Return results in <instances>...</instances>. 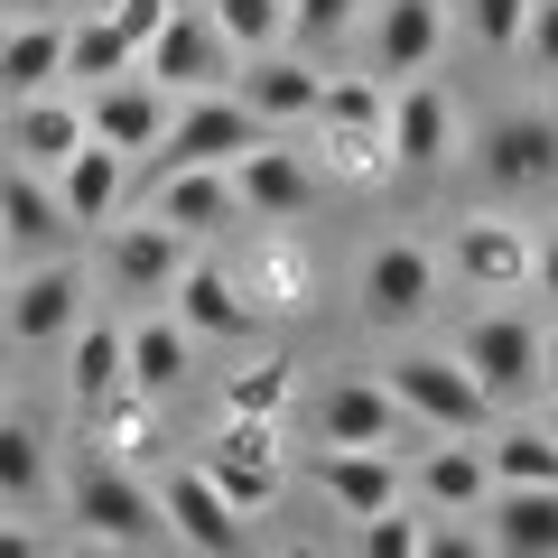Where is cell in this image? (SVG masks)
I'll return each instance as SVG.
<instances>
[{"instance_id": "d6986e66", "label": "cell", "mask_w": 558, "mask_h": 558, "mask_svg": "<svg viewBox=\"0 0 558 558\" xmlns=\"http://www.w3.org/2000/svg\"><path fill=\"white\" fill-rule=\"evenodd\" d=\"M475 168H484V186H502V196L549 186V178H558V121H549V112H502L494 131H484Z\"/></svg>"}, {"instance_id": "4fadbf2b", "label": "cell", "mask_w": 558, "mask_h": 558, "mask_svg": "<svg viewBox=\"0 0 558 558\" xmlns=\"http://www.w3.org/2000/svg\"><path fill=\"white\" fill-rule=\"evenodd\" d=\"M531 260H539V242L521 233L512 215H465L457 242H447V270H457L465 289H484V299H512V289H531Z\"/></svg>"}, {"instance_id": "ac0fdd59", "label": "cell", "mask_w": 558, "mask_h": 558, "mask_svg": "<svg viewBox=\"0 0 558 558\" xmlns=\"http://www.w3.org/2000/svg\"><path fill=\"white\" fill-rule=\"evenodd\" d=\"M233 94L252 102L260 131H307V121H317L326 75H317V65H299V57H279V47H260V57L233 65Z\"/></svg>"}, {"instance_id": "7402d4cb", "label": "cell", "mask_w": 558, "mask_h": 558, "mask_svg": "<svg viewBox=\"0 0 558 558\" xmlns=\"http://www.w3.org/2000/svg\"><path fill=\"white\" fill-rule=\"evenodd\" d=\"M410 494L428 502V512H484V502H494V465H484V447L438 438V447L410 457Z\"/></svg>"}, {"instance_id": "bcb514c9", "label": "cell", "mask_w": 558, "mask_h": 558, "mask_svg": "<svg viewBox=\"0 0 558 558\" xmlns=\"http://www.w3.org/2000/svg\"><path fill=\"white\" fill-rule=\"evenodd\" d=\"M539 428H549V438H558V391H549V418H539Z\"/></svg>"}, {"instance_id": "7bdbcfd3", "label": "cell", "mask_w": 558, "mask_h": 558, "mask_svg": "<svg viewBox=\"0 0 558 558\" xmlns=\"http://www.w3.org/2000/svg\"><path fill=\"white\" fill-rule=\"evenodd\" d=\"M549 391H558V326L539 336V400H549Z\"/></svg>"}, {"instance_id": "603a6c76", "label": "cell", "mask_w": 558, "mask_h": 558, "mask_svg": "<svg viewBox=\"0 0 558 558\" xmlns=\"http://www.w3.org/2000/svg\"><path fill=\"white\" fill-rule=\"evenodd\" d=\"M149 215H168L186 242H196V233H223V223H242L233 168H168V178H149Z\"/></svg>"}, {"instance_id": "484cf974", "label": "cell", "mask_w": 558, "mask_h": 558, "mask_svg": "<svg viewBox=\"0 0 558 558\" xmlns=\"http://www.w3.org/2000/svg\"><path fill=\"white\" fill-rule=\"evenodd\" d=\"M121 344H131V391H149V400H168V391L186 381V363H196V336H186L178 307H168V317L121 326Z\"/></svg>"}, {"instance_id": "ee69618b", "label": "cell", "mask_w": 558, "mask_h": 558, "mask_svg": "<svg viewBox=\"0 0 558 558\" xmlns=\"http://www.w3.org/2000/svg\"><path fill=\"white\" fill-rule=\"evenodd\" d=\"M28 549H38L28 531H0V558H28Z\"/></svg>"}, {"instance_id": "8fae6325", "label": "cell", "mask_w": 558, "mask_h": 558, "mask_svg": "<svg viewBox=\"0 0 558 558\" xmlns=\"http://www.w3.org/2000/svg\"><path fill=\"white\" fill-rule=\"evenodd\" d=\"M159 521H168V539H178V549H196V558H233L242 539V512L233 502H223V484L205 475V465H168L159 475Z\"/></svg>"}, {"instance_id": "4316f807", "label": "cell", "mask_w": 558, "mask_h": 558, "mask_svg": "<svg viewBox=\"0 0 558 558\" xmlns=\"http://www.w3.org/2000/svg\"><path fill=\"white\" fill-rule=\"evenodd\" d=\"M65 354H75V410H112L121 391H131V344H121V326H102V317H84L75 336H65Z\"/></svg>"}, {"instance_id": "f1b7e54d", "label": "cell", "mask_w": 558, "mask_h": 558, "mask_svg": "<svg viewBox=\"0 0 558 558\" xmlns=\"http://www.w3.org/2000/svg\"><path fill=\"white\" fill-rule=\"evenodd\" d=\"M10 131H20L28 168H47V178H57V168L84 149V131H94V121H84L75 94H20V121H10Z\"/></svg>"}, {"instance_id": "74e56055", "label": "cell", "mask_w": 558, "mask_h": 558, "mask_svg": "<svg viewBox=\"0 0 558 558\" xmlns=\"http://www.w3.org/2000/svg\"><path fill=\"white\" fill-rule=\"evenodd\" d=\"M521 10H531V0H465V28H475V47L512 57V47H521Z\"/></svg>"}, {"instance_id": "7a4b0ae2", "label": "cell", "mask_w": 558, "mask_h": 558, "mask_svg": "<svg viewBox=\"0 0 558 558\" xmlns=\"http://www.w3.org/2000/svg\"><path fill=\"white\" fill-rule=\"evenodd\" d=\"M381 381H391L400 418L428 428V438H475V428H494V391H484L457 354H400Z\"/></svg>"}, {"instance_id": "52a82bcc", "label": "cell", "mask_w": 558, "mask_h": 558, "mask_svg": "<svg viewBox=\"0 0 558 558\" xmlns=\"http://www.w3.org/2000/svg\"><path fill=\"white\" fill-rule=\"evenodd\" d=\"M196 465L223 484V502H233L242 521L270 512V502H279V475H289V465H279V418H223L215 447H205Z\"/></svg>"}, {"instance_id": "8992f818", "label": "cell", "mask_w": 558, "mask_h": 558, "mask_svg": "<svg viewBox=\"0 0 558 558\" xmlns=\"http://www.w3.org/2000/svg\"><path fill=\"white\" fill-rule=\"evenodd\" d=\"M457 363L494 391V410L502 400H531L539 391V326L521 317V307H484V317L457 336Z\"/></svg>"}, {"instance_id": "f6af8a7d", "label": "cell", "mask_w": 558, "mask_h": 558, "mask_svg": "<svg viewBox=\"0 0 558 558\" xmlns=\"http://www.w3.org/2000/svg\"><path fill=\"white\" fill-rule=\"evenodd\" d=\"M0 10H10V20H38V10H47V0H0Z\"/></svg>"}, {"instance_id": "836d02e7", "label": "cell", "mask_w": 558, "mask_h": 558, "mask_svg": "<svg viewBox=\"0 0 558 558\" xmlns=\"http://www.w3.org/2000/svg\"><path fill=\"white\" fill-rule=\"evenodd\" d=\"M38 494H47V438L28 428V418L0 410V502H10V512H28Z\"/></svg>"}, {"instance_id": "cb8c5ba5", "label": "cell", "mask_w": 558, "mask_h": 558, "mask_svg": "<svg viewBox=\"0 0 558 558\" xmlns=\"http://www.w3.org/2000/svg\"><path fill=\"white\" fill-rule=\"evenodd\" d=\"M0 233H10V252H57V242L75 233L57 178H38V168H0Z\"/></svg>"}, {"instance_id": "d4e9b609", "label": "cell", "mask_w": 558, "mask_h": 558, "mask_svg": "<svg viewBox=\"0 0 558 558\" xmlns=\"http://www.w3.org/2000/svg\"><path fill=\"white\" fill-rule=\"evenodd\" d=\"M494 531H484V549L502 558H558V484H494Z\"/></svg>"}, {"instance_id": "9c48e42d", "label": "cell", "mask_w": 558, "mask_h": 558, "mask_svg": "<svg viewBox=\"0 0 558 558\" xmlns=\"http://www.w3.org/2000/svg\"><path fill=\"white\" fill-rule=\"evenodd\" d=\"M0 326H10V344H65L84 326V279H75V260H57V252H38L20 270V289L0 299Z\"/></svg>"}, {"instance_id": "5b68a950", "label": "cell", "mask_w": 558, "mask_h": 558, "mask_svg": "<svg viewBox=\"0 0 558 558\" xmlns=\"http://www.w3.org/2000/svg\"><path fill=\"white\" fill-rule=\"evenodd\" d=\"M381 140H391V168L400 178H428V168L457 159V102H447L438 75H400L391 84V112H381Z\"/></svg>"}, {"instance_id": "5bb4252c", "label": "cell", "mask_w": 558, "mask_h": 558, "mask_svg": "<svg viewBox=\"0 0 558 558\" xmlns=\"http://www.w3.org/2000/svg\"><path fill=\"white\" fill-rule=\"evenodd\" d=\"M102 270H112L121 299H168L186 270V233L168 215H140V223H102Z\"/></svg>"}, {"instance_id": "9a60e30c", "label": "cell", "mask_w": 558, "mask_h": 558, "mask_svg": "<svg viewBox=\"0 0 558 558\" xmlns=\"http://www.w3.org/2000/svg\"><path fill=\"white\" fill-rule=\"evenodd\" d=\"M84 121H94V140H112V149H159L168 121H178V94H168L159 75H140V65H121L112 84H94V102H84Z\"/></svg>"}, {"instance_id": "ab89813d", "label": "cell", "mask_w": 558, "mask_h": 558, "mask_svg": "<svg viewBox=\"0 0 558 558\" xmlns=\"http://www.w3.org/2000/svg\"><path fill=\"white\" fill-rule=\"evenodd\" d=\"M363 20V0H289V28H299L307 47H326V38H344V28Z\"/></svg>"}, {"instance_id": "f35d334b", "label": "cell", "mask_w": 558, "mask_h": 558, "mask_svg": "<svg viewBox=\"0 0 558 558\" xmlns=\"http://www.w3.org/2000/svg\"><path fill=\"white\" fill-rule=\"evenodd\" d=\"M512 57H531V75L558 84V0H531V10H521V47Z\"/></svg>"}, {"instance_id": "3957f363", "label": "cell", "mask_w": 558, "mask_h": 558, "mask_svg": "<svg viewBox=\"0 0 558 558\" xmlns=\"http://www.w3.org/2000/svg\"><path fill=\"white\" fill-rule=\"evenodd\" d=\"M252 140H260V121H252V102H242L233 84H215V94H178V121H168L149 178H168V168H233Z\"/></svg>"}, {"instance_id": "2e32d148", "label": "cell", "mask_w": 558, "mask_h": 558, "mask_svg": "<svg viewBox=\"0 0 558 558\" xmlns=\"http://www.w3.org/2000/svg\"><path fill=\"white\" fill-rule=\"evenodd\" d=\"M400 400H391V381L381 373H336L317 391V438L326 447H400Z\"/></svg>"}, {"instance_id": "e575fe53", "label": "cell", "mask_w": 558, "mask_h": 558, "mask_svg": "<svg viewBox=\"0 0 558 558\" xmlns=\"http://www.w3.org/2000/svg\"><path fill=\"white\" fill-rule=\"evenodd\" d=\"M484 465H494V484H558V438L549 428H502L484 447Z\"/></svg>"}, {"instance_id": "ba28073f", "label": "cell", "mask_w": 558, "mask_h": 558, "mask_svg": "<svg viewBox=\"0 0 558 558\" xmlns=\"http://www.w3.org/2000/svg\"><path fill=\"white\" fill-rule=\"evenodd\" d=\"M354 299H363V317H373V326H418L428 307H438V252L410 242V233L381 242V252H363Z\"/></svg>"}, {"instance_id": "7c38bea8", "label": "cell", "mask_w": 558, "mask_h": 558, "mask_svg": "<svg viewBox=\"0 0 558 558\" xmlns=\"http://www.w3.org/2000/svg\"><path fill=\"white\" fill-rule=\"evenodd\" d=\"M233 196H242V215H252V223H299L307 205H317V168L299 159V140H270V131H260L252 149L233 159Z\"/></svg>"}, {"instance_id": "1f68e13d", "label": "cell", "mask_w": 558, "mask_h": 558, "mask_svg": "<svg viewBox=\"0 0 558 558\" xmlns=\"http://www.w3.org/2000/svg\"><path fill=\"white\" fill-rule=\"evenodd\" d=\"M242 289H252V299L270 307V317H299V307H307V289H317V279H307L299 242H289V233H270V242H260V252H252V270H242Z\"/></svg>"}, {"instance_id": "83f0119b", "label": "cell", "mask_w": 558, "mask_h": 558, "mask_svg": "<svg viewBox=\"0 0 558 558\" xmlns=\"http://www.w3.org/2000/svg\"><path fill=\"white\" fill-rule=\"evenodd\" d=\"M57 75H65V28L47 20V10L0 28V94H10V102H20V94H47Z\"/></svg>"}, {"instance_id": "d590c367", "label": "cell", "mask_w": 558, "mask_h": 558, "mask_svg": "<svg viewBox=\"0 0 558 558\" xmlns=\"http://www.w3.org/2000/svg\"><path fill=\"white\" fill-rule=\"evenodd\" d=\"M215 28L242 47V57H260V47L289 38V0H215Z\"/></svg>"}, {"instance_id": "44dd1931", "label": "cell", "mask_w": 558, "mask_h": 558, "mask_svg": "<svg viewBox=\"0 0 558 558\" xmlns=\"http://www.w3.org/2000/svg\"><path fill=\"white\" fill-rule=\"evenodd\" d=\"M57 196H65V215H75V233H102V223L121 215V196H131V149H112V140L84 131V149L57 168Z\"/></svg>"}, {"instance_id": "4dcf8cb0", "label": "cell", "mask_w": 558, "mask_h": 558, "mask_svg": "<svg viewBox=\"0 0 558 558\" xmlns=\"http://www.w3.org/2000/svg\"><path fill=\"white\" fill-rule=\"evenodd\" d=\"M317 159L336 168V178H354V186L400 178V168H391V140H381V121H317Z\"/></svg>"}, {"instance_id": "60d3db41", "label": "cell", "mask_w": 558, "mask_h": 558, "mask_svg": "<svg viewBox=\"0 0 558 558\" xmlns=\"http://www.w3.org/2000/svg\"><path fill=\"white\" fill-rule=\"evenodd\" d=\"M168 10H178V0H112V20H121V38L131 47H149L168 28Z\"/></svg>"}, {"instance_id": "30bf717a", "label": "cell", "mask_w": 558, "mask_h": 558, "mask_svg": "<svg viewBox=\"0 0 558 558\" xmlns=\"http://www.w3.org/2000/svg\"><path fill=\"white\" fill-rule=\"evenodd\" d=\"M307 475H317V494L336 502L344 521H373V512H391V502H410V465H400V447H326L317 438Z\"/></svg>"}, {"instance_id": "f546056e", "label": "cell", "mask_w": 558, "mask_h": 558, "mask_svg": "<svg viewBox=\"0 0 558 558\" xmlns=\"http://www.w3.org/2000/svg\"><path fill=\"white\" fill-rule=\"evenodd\" d=\"M121 65H140V47L121 38L112 10H84V20L65 28V84H84V94H94V84H112Z\"/></svg>"}, {"instance_id": "277c9868", "label": "cell", "mask_w": 558, "mask_h": 558, "mask_svg": "<svg viewBox=\"0 0 558 558\" xmlns=\"http://www.w3.org/2000/svg\"><path fill=\"white\" fill-rule=\"evenodd\" d=\"M242 47L215 28V10H196V0H178L168 10V28L149 47H140V75H159L168 94H215V84H233Z\"/></svg>"}, {"instance_id": "7dc6e473", "label": "cell", "mask_w": 558, "mask_h": 558, "mask_svg": "<svg viewBox=\"0 0 558 558\" xmlns=\"http://www.w3.org/2000/svg\"><path fill=\"white\" fill-rule=\"evenodd\" d=\"M0 410H10V363H0Z\"/></svg>"}, {"instance_id": "c3c4849f", "label": "cell", "mask_w": 558, "mask_h": 558, "mask_svg": "<svg viewBox=\"0 0 558 558\" xmlns=\"http://www.w3.org/2000/svg\"><path fill=\"white\" fill-rule=\"evenodd\" d=\"M0 260H10V233H0Z\"/></svg>"}, {"instance_id": "d6a6232c", "label": "cell", "mask_w": 558, "mask_h": 558, "mask_svg": "<svg viewBox=\"0 0 558 558\" xmlns=\"http://www.w3.org/2000/svg\"><path fill=\"white\" fill-rule=\"evenodd\" d=\"M289 400H299V363L289 354H260V363H242L223 381V418H279Z\"/></svg>"}, {"instance_id": "b9f144b4", "label": "cell", "mask_w": 558, "mask_h": 558, "mask_svg": "<svg viewBox=\"0 0 558 558\" xmlns=\"http://www.w3.org/2000/svg\"><path fill=\"white\" fill-rule=\"evenodd\" d=\"M531 289H539V299H558V233L539 242V260H531Z\"/></svg>"}, {"instance_id": "8d00e7d4", "label": "cell", "mask_w": 558, "mask_h": 558, "mask_svg": "<svg viewBox=\"0 0 558 558\" xmlns=\"http://www.w3.org/2000/svg\"><path fill=\"white\" fill-rule=\"evenodd\" d=\"M354 549H363V558H418V549H428V521H418L410 502H391V512L354 521Z\"/></svg>"}, {"instance_id": "e0dca14e", "label": "cell", "mask_w": 558, "mask_h": 558, "mask_svg": "<svg viewBox=\"0 0 558 558\" xmlns=\"http://www.w3.org/2000/svg\"><path fill=\"white\" fill-rule=\"evenodd\" d=\"M178 317H186V336H223V344H242V336H260V317L270 307L242 289V270H223V260H186L178 270Z\"/></svg>"}, {"instance_id": "6da1fadb", "label": "cell", "mask_w": 558, "mask_h": 558, "mask_svg": "<svg viewBox=\"0 0 558 558\" xmlns=\"http://www.w3.org/2000/svg\"><path fill=\"white\" fill-rule=\"evenodd\" d=\"M65 512H75V531L84 539H102V549H159L168 539V521H159V494L131 475V457H84L75 465V484H65Z\"/></svg>"}, {"instance_id": "ffe728a7", "label": "cell", "mask_w": 558, "mask_h": 558, "mask_svg": "<svg viewBox=\"0 0 558 558\" xmlns=\"http://www.w3.org/2000/svg\"><path fill=\"white\" fill-rule=\"evenodd\" d=\"M447 47V10L438 0H381L373 10V75L400 84V75H428Z\"/></svg>"}]
</instances>
